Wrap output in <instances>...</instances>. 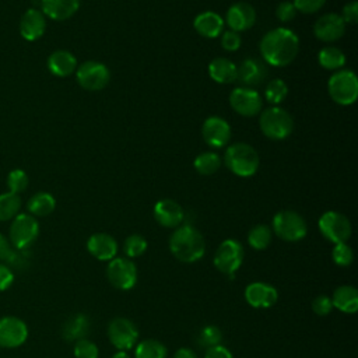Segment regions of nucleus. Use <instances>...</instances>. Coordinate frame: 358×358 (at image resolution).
Wrapping results in <instances>:
<instances>
[{
    "label": "nucleus",
    "mask_w": 358,
    "mask_h": 358,
    "mask_svg": "<svg viewBox=\"0 0 358 358\" xmlns=\"http://www.w3.org/2000/svg\"><path fill=\"white\" fill-rule=\"evenodd\" d=\"M243 246L239 241L225 239L220 243L214 255V266L218 271L229 275L231 278L243 262Z\"/></svg>",
    "instance_id": "obj_8"
},
{
    "label": "nucleus",
    "mask_w": 358,
    "mask_h": 358,
    "mask_svg": "<svg viewBox=\"0 0 358 358\" xmlns=\"http://www.w3.org/2000/svg\"><path fill=\"white\" fill-rule=\"evenodd\" d=\"M108 337L119 351H126L137 343L138 330L131 320L126 317H115L109 322Z\"/></svg>",
    "instance_id": "obj_12"
},
{
    "label": "nucleus",
    "mask_w": 358,
    "mask_h": 358,
    "mask_svg": "<svg viewBox=\"0 0 358 358\" xmlns=\"http://www.w3.org/2000/svg\"><path fill=\"white\" fill-rule=\"evenodd\" d=\"M80 7V0H41V11L55 21H64L73 17Z\"/></svg>",
    "instance_id": "obj_22"
},
{
    "label": "nucleus",
    "mask_w": 358,
    "mask_h": 358,
    "mask_svg": "<svg viewBox=\"0 0 358 358\" xmlns=\"http://www.w3.org/2000/svg\"><path fill=\"white\" fill-rule=\"evenodd\" d=\"M106 277L115 288L127 291L137 282V267L134 262L127 257H115L109 260Z\"/></svg>",
    "instance_id": "obj_11"
},
{
    "label": "nucleus",
    "mask_w": 358,
    "mask_h": 358,
    "mask_svg": "<svg viewBox=\"0 0 358 358\" xmlns=\"http://www.w3.org/2000/svg\"><path fill=\"white\" fill-rule=\"evenodd\" d=\"M273 232L287 242H296L305 238L308 225L305 220L295 211L282 210L273 218Z\"/></svg>",
    "instance_id": "obj_7"
},
{
    "label": "nucleus",
    "mask_w": 358,
    "mask_h": 358,
    "mask_svg": "<svg viewBox=\"0 0 358 358\" xmlns=\"http://www.w3.org/2000/svg\"><path fill=\"white\" fill-rule=\"evenodd\" d=\"M28 175L22 169H13L7 175V186L11 193L20 194L28 187Z\"/></svg>",
    "instance_id": "obj_38"
},
{
    "label": "nucleus",
    "mask_w": 358,
    "mask_h": 358,
    "mask_svg": "<svg viewBox=\"0 0 358 358\" xmlns=\"http://www.w3.org/2000/svg\"><path fill=\"white\" fill-rule=\"evenodd\" d=\"M154 218L165 228H178L185 218V213L180 204L175 200L162 199L154 206Z\"/></svg>",
    "instance_id": "obj_19"
},
{
    "label": "nucleus",
    "mask_w": 358,
    "mask_h": 358,
    "mask_svg": "<svg viewBox=\"0 0 358 358\" xmlns=\"http://www.w3.org/2000/svg\"><path fill=\"white\" fill-rule=\"evenodd\" d=\"M345 32V22L341 15L329 13L319 17L313 25V34L319 41L334 42L340 39Z\"/></svg>",
    "instance_id": "obj_16"
},
{
    "label": "nucleus",
    "mask_w": 358,
    "mask_h": 358,
    "mask_svg": "<svg viewBox=\"0 0 358 358\" xmlns=\"http://www.w3.org/2000/svg\"><path fill=\"white\" fill-rule=\"evenodd\" d=\"M173 358H197V355L194 354L193 350L183 347V348H179V350L175 352Z\"/></svg>",
    "instance_id": "obj_49"
},
{
    "label": "nucleus",
    "mask_w": 358,
    "mask_h": 358,
    "mask_svg": "<svg viewBox=\"0 0 358 358\" xmlns=\"http://www.w3.org/2000/svg\"><path fill=\"white\" fill-rule=\"evenodd\" d=\"M333 303H331V298H329L327 295H319L312 301V310L317 315V316H326L331 312L333 309Z\"/></svg>",
    "instance_id": "obj_43"
},
{
    "label": "nucleus",
    "mask_w": 358,
    "mask_h": 358,
    "mask_svg": "<svg viewBox=\"0 0 358 358\" xmlns=\"http://www.w3.org/2000/svg\"><path fill=\"white\" fill-rule=\"evenodd\" d=\"M204 358H234V357L227 347H224L222 344H218L207 348Z\"/></svg>",
    "instance_id": "obj_48"
},
{
    "label": "nucleus",
    "mask_w": 358,
    "mask_h": 358,
    "mask_svg": "<svg viewBox=\"0 0 358 358\" xmlns=\"http://www.w3.org/2000/svg\"><path fill=\"white\" fill-rule=\"evenodd\" d=\"M193 165H194V169L200 175H206L207 176V175L215 173L220 169L221 158H220L218 154L208 151V152H203V154L197 155L194 162H193Z\"/></svg>",
    "instance_id": "obj_34"
},
{
    "label": "nucleus",
    "mask_w": 358,
    "mask_h": 358,
    "mask_svg": "<svg viewBox=\"0 0 358 358\" xmlns=\"http://www.w3.org/2000/svg\"><path fill=\"white\" fill-rule=\"evenodd\" d=\"M112 358H130V355L126 351H117L116 354H113Z\"/></svg>",
    "instance_id": "obj_50"
},
{
    "label": "nucleus",
    "mask_w": 358,
    "mask_h": 358,
    "mask_svg": "<svg viewBox=\"0 0 358 358\" xmlns=\"http://www.w3.org/2000/svg\"><path fill=\"white\" fill-rule=\"evenodd\" d=\"M90 330V320L85 315L77 313L67 319V322L63 324L62 334L63 338L67 341H78L87 336Z\"/></svg>",
    "instance_id": "obj_28"
},
{
    "label": "nucleus",
    "mask_w": 358,
    "mask_h": 358,
    "mask_svg": "<svg viewBox=\"0 0 358 358\" xmlns=\"http://www.w3.org/2000/svg\"><path fill=\"white\" fill-rule=\"evenodd\" d=\"M333 306L344 313H355L358 310V291L352 285H341L333 292Z\"/></svg>",
    "instance_id": "obj_26"
},
{
    "label": "nucleus",
    "mask_w": 358,
    "mask_h": 358,
    "mask_svg": "<svg viewBox=\"0 0 358 358\" xmlns=\"http://www.w3.org/2000/svg\"><path fill=\"white\" fill-rule=\"evenodd\" d=\"M331 259L337 266L341 267H347L352 263L354 260V252L351 249V246L347 245V242H341V243H336L333 250H331Z\"/></svg>",
    "instance_id": "obj_39"
},
{
    "label": "nucleus",
    "mask_w": 358,
    "mask_h": 358,
    "mask_svg": "<svg viewBox=\"0 0 358 358\" xmlns=\"http://www.w3.org/2000/svg\"><path fill=\"white\" fill-rule=\"evenodd\" d=\"M288 94V87L285 84L284 80L281 78H274L271 80L267 87H266V91H264V95H266V99L273 103V105H277L280 102H282L285 99Z\"/></svg>",
    "instance_id": "obj_35"
},
{
    "label": "nucleus",
    "mask_w": 358,
    "mask_h": 358,
    "mask_svg": "<svg viewBox=\"0 0 358 358\" xmlns=\"http://www.w3.org/2000/svg\"><path fill=\"white\" fill-rule=\"evenodd\" d=\"M341 18L344 20V22L347 24H355L358 21V3L357 1H351L348 4L344 6L343 8V14Z\"/></svg>",
    "instance_id": "obj_47"
},
{
    "label": "nucleus",
    "mask_w": 358,
    "mask_h": 358,
    "mask_svg": "<svg viewBox=\"0 0 358 358\" xmlns=\"http://www.w3.org/2000/svg\"><path fill=\"white\" fill-rule=\"evenodd\" d=\"M319 64L326 70H337L344 66L345 63V55L334 46H327L320 49L317 55Z\"/></svg>",
    "instance_id": "obj_31"
},
{
    "label": "nucleus",
    "mask_w": 358,
    "mask_h": 358,
    "mask_svg": "<svg viewBox=\"0 0 358 358\" xmlns=\"http://www.w3.org/2000/svg\"><path fill=\"white\" fill-rule=\"evenodd\" d=\"M99 350L95 343L87 338H81L74 344V357L76 358H98Z\"/></svg>",
    "instance_id": "obj_40"
},
{
    "label": "nucleus",
    "mask_w": 358,
    "mask_h": 358,
    "mask_svg": "<svg viewBox=\"0 0 358 358\" xmlns=\"http://www.w3.org/2000/svg\"><path fill=\"white\" fill-rule=\"evenodd\" d=\"M271 236H273V231L270 227L264 224H257L249 231L248 243L256 250H263L270 245Z\"/></svg>",
    "instance_id": "obj_32"
},
{
    "label": "nucleus",
    "mask_w": 358,
    "mask_h": 358,
    "mask_svg": "<svg viewBox=\"0 0 358 358\" xmlns=\"http://www.w3.org/2000/svg\"><path fill=\"white\" fill-rule=\"evenodd\" d=\"M48 69L56 77H69L77 69V59L69 50H55L48 57Z\"/></svg>",
    "instance_id": "obj_24"
},
{
    "label": "nucleus",
    "mask_w": 358,
    "mask_h": 358,
    "mask_svg": "<svg viewBox=\"0 0 358 358\" xmlns=\"http://www.w3.org/2000/svg\"><path fill=\"white\" fill-rule=\"evenodd\" d=\"M245 299L253 308H271L278 299V291L266 282H250L245 288Z\"/></svg>",
    "instance_id": "obj_18"
},
{
    "label": "nucleus",
    "mask_w": 358,
    "mask_h": 358,
    "mask_svg": "<svg viewBox=\"0 0 358 358\" xmlns=\"http://www.w3.org/2000/svg\"><path fill=\"white\" fill-rule=\"evenodd\" d=\"M208 74L218 84H229L236 80V66L229 59L217 57L208 64Z\"/></svg>",
    "instance_id": "obj_27"
},
{
    "label": "nucleus",
    "mask_w": 358,
    "mask_h": 358,
    "mask_svg": "<svg viewBox=\"0 0 358 358\" xmlns=\"http://www.w3.org/2000/svg\"><path fill=\"white\" fill-rule=\"evenodd\" d=\"M326 0H294L292 4L296 8V11H301L303 14H312L319 11L324 6Z\"/></svg>",
    "instance_id": "obj_44"
},
{
    "label": "nucleus",
    "mask_w": 358,
    "mask_h": 358,
    "mask_svg": "<svg viewBox=\"0 0 358 358\" xmlns=\"http://www.w3.org/2000/svg\"><path fill=\"white\" fill-rule=\"evenodd\" d=\"M259 126L266 137L271 140H284L292 133L294 120L285 109L271 106L262 112Z\"/></svg>",
    "instance_id": "obj_4"
},
{
    "label": "nucleus",
    "mask_w": 358,
    "mask_h": 358,
    "mask_svg": "<svg viewBox=\"0 0 358 358\" xmlns=\"http://www.w3.org/2000/svg\"><path fill=\"white\" fill-rule=\"evenodd\" d=\"M134 358H166V347L154 338L143 340L136 345Z\"/></svg>",
    "instance_id": "obj_30"
},
{
    "label": "nucleus",
    "mask_w": 358,
    "mask_h": 358,
    "mask_svg": "<svg viewBox=\"0 0 358 358\" xmlns=\"http://www.w3.org/2000/svg\"><path fill=\"white\" fill-rule=\"evenodd\" d=\"M123 250H124V255L127 256V259L138 257L147 250V241L144 236H141L138 234L129 235L124 241Z\"/></svg>",
    "instance_id": "obj_36"
},
{
    "label": "nucleus",
    "mask_w": 358,
    "mask_h": 358,
    "mask_svg": "<svg viewBox=\"0 0 358 358\" xmlns=\"http://www.w3.org/2000/svg\"><path fill=\"white\" fill-rule=\"evenodd\" d=\"M56 207L55 197L48 192L35 193L27 203V208L34 217H46L53 213Z\"/></svg>",
    "instance_id": "obj_29"
},
{
    "label": "nucleus",
    "mask_w": 358,
    "mask_h": 358,
    "mask_svg": "<svg viewBox=\"0 0 358 358\" xmlns=\"http://www.w3.org/2000/svg\"><path fill=\"white\" fill-rule=\"evenodd\" d=\"M28 338L27 323L17 316L0 317V347L17 348Z\"/></svg>",
    "instance_id": "obj_13"
},
{
    "label": "nucleus",
    "mask_w": 358,
    "mask_h": 358,
    "mask_svg": "<svg viewBox=\"0 0 358 358\" xmlns=\"http://www.w3.org/2000/svg\"><path fill=\"white\" fill-rule=\"evenodd\" d=\"M39 235V224L36 218L28 213L17 214L10 225L8 241L15 250L28 249Z\"/></svg>",
    "instance_id": "obj_5"
},
{
    "label": "nucleus",
    "mask_w": 358,
    "mask_h": 358,
    "mask_svg": "<svg viewBox=\"0 0 358 358\" xmlns=\"http://www.w3.org/2000/svg\"><path fill=\"white\" fill-rule=\"evenodd\" d=\"M21 199L18 194L11 192L0 194V221L13 220L17 214H20Z\"/></svg>",
    "instance_id": "obj_33"
},
{
    "label": "nucleus",
    "mask_w": 358,
    "mask_h": 358,
    "mask_svg": "<svg viewBox=\"0 0 358 358\" xmlns=\"http://www.w3.org/2000/svg\"><path fill=\"white\" fill-rule=\"evenodd\" d=\"M46 29V18L38 8H28L20 20V34L28 41L34 42L39 39Z\"/></svg>",
    "instance_id": "obj_20"
},
{
    "label": "nucleus",
    "mask_w": 358,
    "mask_h": 358,
    "mask_svg": "<svg viewBox=\"0 0 358 358\" xmlns=\"http://www.w3.org/2000/svg\"><path fill=\"white\" fill-rule=\"evenodd\" d=\"M0 263H17V253L10 241L0 232Z\"/></svg>",
    "instance_id": "obj_42"
},
{
    "label": "nucleus",
    "mask_w": 358,
    "mask_h": 358,
    "mask_svg": "<svg viewBox=\"0 0 358 358\" xmlns=\"http://www.w3.org/2000/svg\"><path fill=\"white\" fill-rule=\"evenodd\" d=\"M224 162L227 168L241 178L253 176L259 169V154L246 143H235L227 148Z\"/></svg>",
    "instance_id": "obj_3"
},
{
    "label": "nucleus",
    "mask_w": 358,
    "mask_h": 358,
    "mask_svg": "<svg viewBox=\"0 0 358 358\" xmlns=\"http://www.w3.org/2000/svg\"><path fill=\"white\" fill-rule=\"evenodd\" d=\"M221 340H222V331L213 324L203 327L197 336V343L206 348L221 344Z\"/></svg>",
    "instance_id": "obj_37"
},
{
    "label": "nucleus",
    "mask_w": 358,
    "mask_h": 358,
    "mask_svg": "<svg viewBox=\"0 0 358 358\" xmlns=\"http://www.w3.org/2000/svg\"><path fill=\"white\" fill-rule=\"evenodd\" d=\"M169 249L172 255L183 263H194L206 253V242L203 235L192 225L178 227L169 238Z\"/></svg>",
    "instance_id": "obj_2"
},
{
    "label": "nucleus",
    "mask_w": 358,
    "mask_h": 358,
    "mask_svg": "<svg viewBox=\"0 0 358 358\" xmlns=\"http://www.w3.org/2000/svg\"><path fill=\"white\" fill-rule=\"evenodd\" d=\"M296 13L298 11L291 1H282L275 8V15L282 22H288V21L294 20L296 17Z\"/></svg>",
    "instance_id": "obj_45"
},
{
    "label": "nucleus",
    "mask_w": 358,
    "mask_h": 358,
    "mask_svg": "<svg viewBox=\"0 0 358 358\" xmlns=\"http://www.w3.org/2000/svg\"><path fill=\"white\" fill-rule=\"evenodd\" d=\"M13 282H14V273L7 264L0 263V291L8 289L13 285Z\"/></svg>",
    "instance_id": "obj_46"
},
{
    "label": "nucleus",
    "mask_w": 358,
    "mask_h": 358,
    "mask_svg": "<svg viewBox=\"0 0 358 358\" xmlns=\"http://www.w3.org/2000/svg\"><path fill=\"white\" fill-rule=\"evenodd\" d=\"M266 77V67L260 60L245 59L239 66H236V80L249 87L262 84Z\"/></svg>",
    "instance_id": "obj_23"
},
{
    "label": "nucleus",
    "mask_w": 358,
    "mask_h": 358,
    "mask_svg": "<svg viewBox=\"0 0 358 358\" xmlns=\"http://www.w3.org/2000/svg\"><path fill=\"white\" fill-rule=\"evenodd\" d=\"M88 252L98 260L109 262L116 257L117 253V242L113 236L105 232H96L90 236L87 241Z\"/></svg>",
    "instance_id": "obj_21"
},
{
    "label": "nucleus",
    "mask_w": 358,
    "mask_h": 358,
    "mask_svg": "<svg viewBox=\"0 0 358 358\" xmlns=\"http://www.w3.org/2000/svg\"><path fill=\"white\" fill-rule=\"evenodd\" d=\"M193 27L204 38H217L224 31V20L214 11H204L194 18Z\"/></svg>",
    "instance_id": "obj_25"
},
{
    "label": "nucleus",
    "mask_w": 358,
    "mask_h": 358,
    "mask_svg": "<svg viewBox=\"0 0 358 358\" xmlns=\"http://www.w3.org/2000/svg\"><path fill=\"white\" fill-rule=\"evenodd\" d=\"M317 227L320 234L334 245L347 242L352 232L350 220L337 211H326L322 214Z\"/></svg>",
    "instance_id": "obj_9"
},
{
    "label": "nucleus",
    "mask_w": 358,
    "mask_h": 358,
    "mask_svg": "<svg viewBox=\"0 0 358 358\" xmlns=\"http://www.w3.org/2000/svg\"><path fill=\"white\" fill-rule=\"evenodd\" d=\"M201 136L210 147L221 148L231 140V127L222 117L210 116L201 126Z\"/></svg>",
    "instance_id": "obj_15"
},
{
    "label": "nucleus",
    "mask_w": 358,
    "mask_h": 358,
    "mask_svg": "<svg viewBox=\"0 0 358 358\" xmlns=\"http://www.w3.org/2000/svg\"><path fill=\"white\" fill-rule=\"evenodd\" d=\"M299 39L288 28H274L260 41V55L263 60L274 67L288 66L296 57Z\"/></svg>",
    "instance_id": "obj_1"
},
{
    "label": "nucleus",
    "mask_w": 358,
    "mask_h": 358,
    "mask_svg": "<svg viewBox=\"0 0 358 358\" xmlns=\"http://www.w3.org/2000/svg\"><path fill=\"white\" fill-rule=\"evenodd\" d=\"M225 21H227V25L229 27V29H232L235 32L246 31L255 25L256 11L249 3L239 1V3L232 4L228 8Z\"/></svg>",
    "instance_id": "obj_17"
},
{
    "label": "nucleus",
    "mask_w": 358,
    "mask_h": 358,
    "mask_svg": "<svg viewBox=\"0 0 358 358\" xmlns=\"http://www.w3.org/2000/svg\"><path fill=\"white\" fill-rule=\"evenodd\" d=\"M327 90L336 103L344 106L354 103L358 96V80L355 73L351 70H341L334 73L329 78Z\"/></svg>",
    "instance_id": "obj_6"
},
{
    "label": "nucleus",
    "mask_w": 358,
    "mask_h": 358,
    "mask_svg": "<svg viewBox=\"0 0 358 358\" xmlns=\"http://www.w3.org/2000/svg\"><path fill=\"white\" fill-rule=\"evenodd\" d=\"M229 105L236 113L245 117H252L262 110L263 99L257 91L246 87H238L231 91Z\"/></svg>",
    "instance_id": "obj_14"
},
{
    "label": "nucleus",
    "mask_w": 358,
    "mask_h": 358,
    "mask_svg": "<svg viewBox=\"0 0 358 358\" xmlns=\"http://www.w3.org/2000/svg\"><path fill=\"white\" fill-rule=\"evenodd\" d=\"M77 83L88 91H99L105 88L110 80L108 67L95 60H87L76 69Z\"/></svg>",
    "instance_id": "obj_10"
},
{
    "label": "nucleus",
    "mask_w": 358,
    "mask_h": 358,
    "mask_svg": "<svg viewBox=\"0 0 358 358\" xmlns=\"http://www.w3.org/2000/svg\"><path fill=\"white\" fill-rule=\"evenodd\" d=\"M221 46L228 52H235L241 48V36L239 32H235L232 29L222 31L221 34Z\"/></svg>",
    "instance_id": "obj_41"
}]
</instances>
